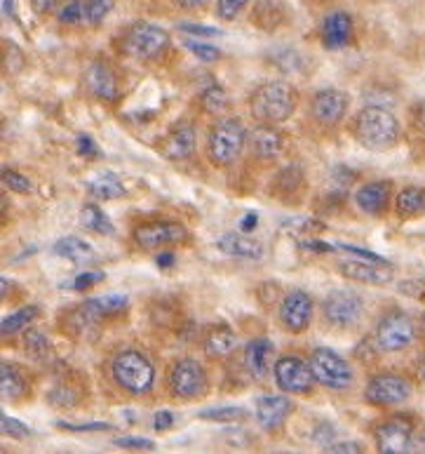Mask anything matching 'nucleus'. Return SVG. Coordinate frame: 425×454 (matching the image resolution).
<instances>
[{"label":"nucleus","instance_id":"obj_1","mask_svg":"<svg viewBox=\"0 0 425 454\" xmlns=\"http://www.w3.org/2000/svg\"><path fill=\"white\" fill-rule=\"evenodd\" d=\"M352 135L365 149L369 151H388L398 146L402 139V125L398 115L385 106L369 104L355 115L352 122Z\"/></svg>","mask_w":425,"mask_h":454},{"label":"nucleus","instance_id":"obj_2","mask_svg":"<svg viewBox=\"0 0 425 454\" xmlns=\"http://www.w3.org/2000/svg\"><path fill=\"white\" fill-rule=\"evenodd\" d=\"M250 109L259 122L280 125V122L290 121L291 115L297 114L298 92L287 81L264 82L261 88L254 90V95L250 99Z\"/></svg>","mask_w":425,"mask_h":454},{"label":"nucleus","instance_id":"obj_3","mask_svg":"<svg viewBox=\"0 0 425 454\" xmlns=\"http://www.w3.org/2000/svg\"><path fill=\"white\" fill-rule=\"evenodd\" d=\"M250 132L244 128L240 118H221L216 121L207 137V158L216 168H230L237 158L243 156L244 146H247Z\"/></svg>","mask_w":425,"mask_h":454},{"label":"nucleus","instance_id":"obj_4","mask_svg":"<svg viewBox=\"0 0 425 454\" xmlns=\"http://www.w3.org/2000/svg\"><path fill=\"white\" fill-rule=\"evenodd\" d=\"M111 374H113L115 384L132 395L149 394L156 384V365L135 348H128L115 356L111 363Z\"/></svg>","mask_w":425,"mask_h":454},{"label":"nucleus","instance_id":"obj_5","mask_svg":"<svg viewBox=\"0 0 425 454\" xmlns=\"http://www.w3.org/2000/svg\"><path fill=\"white\" fill-rule=\"evenodd\" d=\"M167 48L169 34L158 24H151V21H136L120 38L122 55L132 57V59H158L160 55H165Z\"/></svg>","mask_w":425,"mask_h":454},{"label":"nucleus","instance_id":"obj_6","mask_svg":"<svg viewBox=\"0 0 425 454\" xmlns=\"http://www.w3.org/2000/svg\"><path fill=\"white\" fill-rule=\"evenodd\" d=\"M374 341H376L378 351L383 353L406 351L416 341V323H413L409 313L392 309L378 320Z\"/></svg>","mask_w":425,"mask_h":454},{"label":"nucleus","instance_id":"obj_7","mask_svg":"<svg viewBox=\"0 0 425 454\" xmlns=\"http://www.w3.org/2000/svg\"><path fill=\"white\" fill-rule=\"evenodd\" d=\"M311 367L313 374H315V381L322 384L324 388H331V391H345L355 381L351 363L344 356H338L334 348H327V346H320L311 353Z\"/></svg>","mask_w":425,"mask_h":454},{"label":"nucleus","instance_id":"obj_8","mask_svg":"<svg viewBox=\"0 0 425 454\" xmlns=\"http://www.w3.org/2000/svg\"><path fill=\"white\" fill-rule=\"evenodd\" d=\"M273 380L282 394H311L313 387L318 384L313 374L311 360L305 363L298 356H282L273 363Z\"/></svg>","mask_w":425,"mask_h":454},{"label":"nucleus","instance_id":"obj_9","mask_svg":"<svg viewBox=\"0 0 425 454\" xmlns=\"http://www.w3.org/2000/svg\"><path fill=\"white\" fill-rule=\"evenodd\" d=\"M413 384L402 374L395 372H383L374 374L372 380L367 381L365 395L367 400L376 407H395L402 405L406 400L412 398Z\"/></svg>","mask_w":425,"mask_h":454},{"label":"nucleus","instance_id":"obj_10","mask_svg":"<svg viewBox=\"0 0 425 454\" xmlns=\"http://www.w3.org/2000/svg\"><path fill=\"white\" fill-rule=\"evenodd\" d=\"M324 318L329 320L334 327H352L358 325V320L365 313V299L359 297L355 290L341 287V290L329 292L324 297Z\"/></svg>","mask_w":425,"mask_h":454},{"label":"nucleus","instance_id":"obj_11","mask_svg":"<svg viewBox=\"0 0 425 454\" xmlns=\"http://www.w3.org/2000/svg\"><path fill=\"white\" fill-rule=\"evenodd\" d=\"M129 306V299L125 294H102V297L88 299L85 304H81L71 313V325H73L75 333H85L88 327H92L95 323H99L102 318L108 316H118Z\"/></svg>","mask_w":425,"mask_h":454},{"label":"nucleus","instance_id":"obj_12","mask_svg":"<svg viewBox=\"0 0 425 454\" xmlns=\"http://www.w3.org/2000/svg\"><path fill=\"white\" fill-rule=\"evenodd\" d=\"M169 388L176 398L193 400L207 391V372L196 358H182L169 370Z\"/></svg>","mask_w":425,"mask_h":454},{"label":"nucleus","instance_id":"obj_13","mask_svg":"<svg viewBox=\"0 0 425 454\" xmlns=\"http://www.w3.org/2000/svg\"><path fill=\"white\" fill-rule=\"evenodd\" d=\"M416 434V421L412 417H390L376 428V448L385 454L412 452V441Z\"/></svg>","mask_w":425,"mask_h":454},{"label":"nucleus","instance_id":"obj_14","mask_svg":"<svg viewBox=\"0 0 425 454\" xmlns=\"http://www.w3.org/2000/svg\"><path fill=\"white\" fill-rule=\"evenodd\" d=\"M351 111V95L344 90L327 88L318 90L311 99V115L313 121L322 128H334L344 121Z\"/></svg>","mask_w":425,"mask_h":454},{"label":"nucleus","instance_id":"obj_15","mask_svg":"<svg viewBox=\"0 0 425 454\" xmlns=\"http://www.w3.org/2000/svg\"><path fill=\"white\" fill-rule=\"evenodd\" d=\"M113 10V0H68L59 7L57 20L66 27H97Z\"/></svg>","mask_w":425,"mask_h":454},{"label":"nucleus","instance_id":"obj_16","mask_svg":"<svg viewBox=\"0 0 425 454\" xmlns=\"http://www.w3.org/2000/svg\"><path fill=\"white\" fill-rule=\"evenodd\" d=\"M313 311H315V304H313L311 294L305 290H291L280 301L277 316H280V323H282L284 330L301 334L311 327Z\"/></svg>","mask_w":425,"mask_h":454},{"label":"nucleus","instance_id":"obj_17","mask_svg":"<svg viewBox=\"0 0 425 454\" xmlns=\"http://www.w3.org/2000/svg\"><path fill=\"white\" fill-rule=\"evenodd\" d=\"M338 273L348 280L365 285H388L395 278V269L390 262H372V259L351 257L338 264Z\"/></svg>","mask_w":425,"mask_h":454},{"label":"nucleus","instance_id":"obj_18","mask_svg":"<svg viewBox=\"0 0 425 454\" xmlns=\"http://www.w3.org/2000/svg\"><path fill=\"white\" fill-rule=\"evenodd\" d=\"M189 240V231L176 222H146L135 229V243L143 250H158L162 245H179Z\"/></svg>","mask_w":425,"mask_h":454},{"label":"nucleus","instance_id":"obj_19","mask_svg":"<svg viewBox=\"0 0 425 454\" xmlns=\"http://www.w3.org/2000/svg\"><path fill=\"white\" fill-rule=\"evenodd\" d=\"M197 144V132L196 125L189 121H179L174 128L169 129L167 135L162 137V142L158 144V149L167 160H186V158L193 156V151H196Z\"/></svg>","mask_w":425,"mask_h":454},{"label":"nucleus","instance_id":"obj_20","mask_svg":"<svg viewBox=\"0 0 425 454\" xmlns=\"http://www.w3.org/2000/svg\"><path fill=\"white\" fill-rule=\"evenodd\" d=\"M250 153L261 163H273L282 156L284 151V135L275 125L270 122H259L257 128L250 132Z\"/></svg>","mask_w":425,"mask_h":454},{"label":"nucleus","instance_id":"obj_21","mask_svg":"<svg viewBox=\"0 0 425 454\" xmlns=\"http://www.w3.org/2000/svg\"><path fill=\"white\" fill-rule=\"evenodd\" d=\"M320 38L327 50H344L348 48L355 38V24L348 12H329L320 24Z\"/></svg>","mask_w":425,"mask_h":454},{"label":"nucleus","instance_id":"obj_22","mask_svg":"<svg viewBox=\"0 0 425 454\" xmlns=\"http://www.w3.org/2000/svg\"><path fill=\"white\" fill-rule=\"evenodd\" d=\"M294 410V403H291L287 395H261L254 403V417H257L259 427L266 428V431H275L287 421V417Z\"/></svg>","mask_w":425,"mask_h":454},{"label":"nucleus","instance_id":"obj_23","mask_svg":"<svg viewBox=\"0 0 425 454\" xmlns=\"http://www.w3.org/2000/svg\"><path fill=\"white\" fill-rule=\"evenodd\" d=\"M85 85H88L89 95L97 97V99H104V102H115L120 97V88H118V81H115L113 68L102 59L89 64V68L85 71Z\"/></svg>","mask_w":425,"mask_h":454},{"label":"nucleus","instance_id":"obj_24","mask_svg":"<svg viewBox=\"0 0 425 454\" xmlns=\"http://www.w3.org/2000/svg\"><path fill=\"white\" fill-rule=\"evenodd\" d=\"M392 198V184L390 182H367L355 191V205L359 210L369 215V217H381Z\"/></svg>","mask_w":425,"mask_h":454},{"label":"nucleus","instance_id":"obj_25","mask_svg":"<svg viewBox=\"0 0 425 454\" xmlns=\"http://www.w3.org/2000/svg\"><path fill=\"white\" fill-rule=\"evenodd\" d=\"M305 184H308V179H305L304 168L291 163L273 176V193L282 198V200H291L305 189Z\"/></svg>","mask_w":425,"mask_h":454},{"label":"nucleus","instance_id":"obj_26","mask_svg":"<svg viewBox=\"0 0 425 454\" xmlns=\"http://www.w3.org/2000/svg\"><path fill=\"white\" fill-rule=\"evenodd\" d=\"M216 247L228 254V257L237 259H261L264 257V247L261 243H257L254 238L243 236V233H226V236L219 238Z\"/></svg>","mask_w":425,"mask_h":454},{"label":"nucleus","instance_id":"obj_27","mask_svg":"<svg viewBox=\"0 0 425 454\" xmlns=\"http://www.w3.org/2000/svg\"><path fill=\"white\" fill-rule=\"evenodd\" d=\"M273 353H275V346L268 337H257L247 344V351H244V363H247V370H250L254 377L264 380L268 374L270 360H273Z\"/></svg>","mask_w":425,"mask_h":454},{"label":"nucleus","instance_id":"obj_28","mask_svg":"<svg viewBox=\"0 0 425 454\" xmlns=\"http://www.w3.org/2000/svg\"><path fill=\"white\" fill-rule=\"evenodd\" d=\"M0 394L7 400H17L28 394V374L14 363L0 365Z\"/></svg>","mask_w":425,"mask_h":454},{"label":"nucleus","instance_id":"obj_29","mask_svg":"<svg viewBox=\"0 0 425 454\" xmlns=\"http://www.w3.org/2000/svg\"><path fill=\"white\" fill-rule=\"evenodd\" d=\"M236 333H233L226 323H219V325L210 327V330L205 333L203 348L207 356H212V358H223V356H228V353L236 348Z\"/></svg>","mask_w":425,"mask_h":454},{"label":"nucleus","instance_id":"obj_30","mask_svg":"<svg viewBox=\"0 0 425 454\" xmlns=\"http://www.w3.org/2000/svg\"><path fill=\"white\" fill-rule=\"evenodd\" d=\"M88 191L97 200H118L128 196L125 184L113 175V172H99L88 182Z\"/></svg>","mask_w":425,"mask_h":454},{"label":"nucleus","instance_id":"obj_31","mask_svg":"<svg viewBox=\"0 0 425 454\" xmlns=\"http://www.w3.org/2000/svg\"><path fill=\"white\" fill-rule=\"evenodd\" d=\"M287 14H290V10L280 0H259L251 17H254V24H259L266 31H273V28L282 27L287 21Z\"/></svg>","mask_w":425,"mask_h":454},{"label":"nucleus","instance_id":"obj_32","mask_svg":"<svg viewBox=\"0 0 425 454\" xmlns=\"http://www.w3.org/2000/svg\"><path fill=\"white\" fill-rule=\"evenodd\" d=\"M395 210L399 217L413 219L425 215V189L423 186H406L395 198Z\"/></svg>","mask_w":425,"mask_h":454},{"label":"nucleus","instance_id":"obj_33","mask_svg":"<svg viewBox=\"0 0 425 454\" xmlns=\"http://www.w3.org/2000/svg\"><path fill=\"white\" fill-rule=\"evenodd\" d=\"M81 226L92 231L97 236H111L113 233V222L108 219L106 212L95 203H88L81 210Z\"/></svg>","mask_w":425,"mask_h":454},{"label":"nucleus","instance_id":"obj_34","mask_svg":"<svg viewBox=\"0 0 425 454\" xmlns=\"http://www.w3.org/2000/svg\"><path fill=\"white\" fill-rule=\"evenodd\" d=\"M54 254H59V257L68 259V262H85V259H92L95 250H92V245L81 240V238L75 236H66L57 240L54 245Z\"/></svg>","mask_w":425,"mask_h":454},{"label":"nucleus","instance_id":"obj_35","mask_svg":"<svg viewBox=\"0 0 425 454\" xmlns=\"http://www.w3.org/2000/svg\"><path fill=\"white\" fill-rule=\"evenodd\" d=\"M38 306H24V309H19V311L10 313V316H5L3 318V323H0V333H3V337H10V334L14 333H21L24 327H28L31 323H34L35 318H38Z\"/></svg>","mask_w":425,"mask_h":454},{"label":"nucleus","instance_id":"obj_36","mask_svg":"<svg viewBox=\"0 0 425 454\" xmlns=\"http://www.w3.org/2000/svg\"><path fill=\"white\" fill-rule=\"evenodd\" d=\"M24 351H27L34 360H38V363H48L54 356L52 344H50V340L41 333V330H28V333L24 334Z\"/></svg>","mask_w":425,"mask_h":454},{"label":"nucleus","instance_id":"obj_37","mask_svg":"<svg viewBox=\"0 0 425 454\" xmlns=\"http://www.w3.org/2000/svg\"><path fill=\"white\" fill-rule=\"evenodd\" d=\"M200 109L205 114H223V111L228 109V95H226V90L221 85H207V88L200 92Z\"/></svg>","mask_w":425,"mask_h":454},{"label":"nucleus","instance_id":"obj_38","mask_svg":"<svg viewBox=\"0 0 425 454\" xmlns=\"http://www.w3.org/2000/svg\"><path fill=\"white\" fill-rule=\"evenodd\" d=\"M205 421H223V424H233V421H243L250 417L244 407H210L197 414Z\"/></svg>","mask_w":425,"mask_h":454},{"label":"nucleus","instance_id":"obj_39","mask_svg":"<svg viewBox=\"0 0 425 454\" xmlns=\"http://www.w3.org/2000/svg\"><path fill=\"white\" fill-rule=\"evenodd\" d=\"M183 48L189 50L190 55L197 57L200 61H207V64H212V61H219L223 55L221 50L216 48V45H212V43L190 41V38H183Z\"/></svg>","mask_w":425,"mask_h":454},{"label":"nucleus","instance_id":"obj_40","mask_svg":"<svg viewBox=\"0 0 425 454\" xmlns=\"http://www.w3.org/2000/svg\"><path fill=\"white\" fill-rule=\"evenodd\" d=\"M251 0H216V17L223 21H233L237 20L240 14L247 10V5H250Z\"/></svg>","mask_w":425,"mask_h":454},{"label":"nucleus","instance_id":"obj_41","mask_svg":"<svg viewBox=\"0 0 425 454\" xmlns=\"http://www.w3.org/2000/svg\"><path fill=\"white\" fill-rule=\"evenodd\" d=\"M3 184H5V189L14 191V193H31L34 191V184L28 182L27 176L21 175V172L12 170V168H3Z\"/></svg>","mask_w":425,"mask_h":454},{"label":"nucleus","instance_id":"obj_42","mask_svg":"<svg viewBox=\"0 0 425 454\" xmlns=\"http://www.w3.org/2000/svg\"><path fill=\"white\" fill-rule=\"evenodd\" d=\"M0 431H3V435H7V438H14V441H24V438L31 435V428H28L27 424H21L19 419L7 417V414L0 417Z\"/></svg>","mask_w":425,"mask_h":454},{"label":"nucleus","instance_id":"obj_43","mask_svg":"<svg viewBox=\"0 0 425 454\" xmlns=\"http://www.w3.org/2000/svg\"><path fill=\"white\" fill-rule=\"evenodd\" d=\"M113 445L122 450H139V452H151V450H156V441L139 438V435H122V438H113Z\"/></svg>","mask_w":425,"mask_h":454},{"label":"nucleus","instance_id":"obj_44","mask_svg":"<svg viewBox=\"0 0 425 454\" xmlns=\"http://www.w3.org/2000/svg\"><path fill=\"white\" fill-rule=\"evenodd\" d=\"M179 31L193 38H212V35H221V31L216 27H205V24H196V21H183L179 24Z\"/></svg>","mask_w":425,"mask_h":454},{"label":"nucleus","instance_id":"obj_45","mask_svg":"<svg viewBox=\"0 0 425 454\" xmlns=\"http://www.w3.org/2000/svg\"><path fill=\"white\" fill-rule=\"evenodd\" d=\"M57 427L64 431H73V434H88V431H113L111 424L106 421H89V424H68V421H57Z\"/></svg>","mask_w":425,"mask_h":454},{"label":"nucleus","instance_id":"obj_46","mask_svg":"<svg viewBox=\"0 0 425 454\" xmlns=\"http://www.w3.org/2000/svg\"><path fill=\"white\" fill-rule=\"evenodd\" d=\"M313 441L322 445V448H327L331 442H336V428L331 427L329 421H320L315 431H313Z\"/></svg>","mask_w":425,"mask_h":454},{"label":"nucleus","instance_id":"obj_47","mask_svg":"<svg viewBox=\"0 0 425 454\" xmlns=\"http://www.w3.org/2000/svg\"><path fill=\"white\" fill-rule=\"evenodd\" d=\"M102 280H104V271H85L81 273V276H75L71 287H73L75 292H85L89 290V287H95L97 283H102Z\"/></svg>","mask_w":425,"mask_h":454},{"label":"nucleus","instance_id":"obj_48","mask_svg":"<svg viewBox=\"0 0 425 454\" xmlns=\"http://www.w3.org/2000/svg\"><path fill=\"white\" fill-rule=\"evenodd\" d=\"M50 403L57 407H73L78 403V395L75 391H68L64 387H57L54 391H50Z\"/></svg>","mask_w":425,"mask_h":454},{"label":"nucleus","instance_id":"obj_49","mask_svg":"<svg viewBox=\"0 0 425 454\" xmlns=\"http://www.w3.org/2000/svg\"><path fill=\"white\" fill-rule=\"evenodd\" d=\"M75 146H78V153L85 158H99L102 156V149L97 146V142L89 135H81L75 139Z\"/></svg>","mask_w":425,"mask_h":454},{"label":"nucleus","instance_id":"obj_50","mask_svg":"<svg viewBox=\"0 0 425 454\" xmlns=\"http://www.w3.org/2000/svg\"><path fill=\"white\" fill-rule=\"evenodd\" d=\"M28 5L38 17H48L52 12H59L61 0H28Z\"/></svg>","mask_w":425,"mask_h":454},{"label":"nucleus","instance_id":"obj_51","mask_svg":"<svg viewBox=\"0 0 425 454\" xmlns=\"http://www.w3.org/2000/svg\"><path fill=\"white\" fill-rule=\"evenodd\" d=\"M327 452L331 454H355V452H365V448L359 445V442L355 441H336V442H331V445H327Z\"/></svg>","mask_w":425,"mask_h":454},{"label":"nucleus","instance_id":"obj_52","mask_svg":"<svg viewBox=\"0 0 425 454\" xmlns=\"http://www.w3.org/2000/svg\"><path fill=\"white\" fill-rule=\"evenodd\" d=\"M174 412L160 410V412H156V417H153V427H156V431H167V428L174 427Z\"/></svg>","mask_w":425,"mask_h":454},{"label":"nucleus","instance_id":"obj_53","mask_svg":"<svg viewBox=\"0 0 425 454\" xmlns=\"http://www.w3.org/2000/svg\"><path fill=\"white\" fill-rule=\"evenodd\" d=\"M176 7H182L186 12H200L205 7L210 5V0H172Z\"/></svg>","mask_w":425,"mask_h":454},{"label":"nucleus","instance_id":"obj_54","mask_svg":"<svg viewBox=\"0 0 425 454\" xmlns=\"http://www.w3.org/2000/svg\"><path fill=\"white\" fill-rule=\"evenodd\" d=\"M304 250L320 252V254H329V252H336V245L322 243V240H304Z\"/></svg>","mask_w":425,"mask_h":454},{"label":"nucleus","instance_id":"obj_55","mask_svg":"<svg viewBox=\"0 0 425 454\" xmlns=\"http://www.w3.org/2000/svg\"><path fill=\"white\" fill-rule=\"evenodd\" d=\"M412 452H425V427H416V434H413L412 441Z\"/></svg>","mask_w":425,"mask_h":454},{"label":"nucleus","instance_id":"obj_56","mask_svg":"<svg viewBox=\"0 0 425 454\" xmlns=\"http://www.w3.org/2000/svg\"><path fill=\"white\" fill-rule=\"evenodd\" d=\"M257 222H259L257 212H251V215H244L243 222H240V226H243V231H254L257 229Z\"/></svg>","mask_w":425,"mask_h":454},{"label":"nucleus","instance_id":"obj_57","mask_svg":"<svg viewBox=\"0 0 425 454\" xmlns=\"http://www.w3.org/2000/svg\"><path fill=\"white\" fill-rule=\"evenodd\" d=\"M172 264H174V254H169V252L158 254V266H160V269H169Z\"/></svg>","mask_w":425,"mask_h":454},{"label":"nucleus","instance_id":"obj_58","mask_svg":"<svg viewBox=\"0 0 425 454\" xmlns=\"http://www.w3.org/2000/svg\"><path fill=\"white\" fill-rule=\"evenodd\" d=\"M3 17H14V0H0Z\"/></svg>","mask_w":425,"mask_h":454},{"label":"nucleus","instance_id":"obj_59","mask_svg":"<svg viewBox=\"0 0 425 454\" xmlns=\"http://www.w3.org/2000/svg\"><path fill=\"white\" fill-rule=\"evenodd\" d=\"M416 372H419L421 381H423V384H425V353L419 358V363H416Z\"/></svg>","mask_w":425,"mask_h":454}]
</instances>
